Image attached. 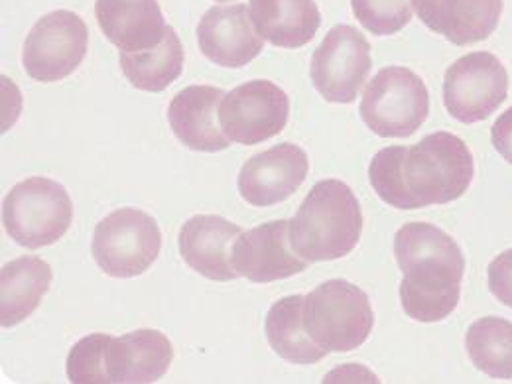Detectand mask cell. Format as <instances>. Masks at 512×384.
<instances>
[{
    "mask_svg": "<svg viewBox=\"0 0 512 384\" xmlns=\"http://www.w3.org/2000/svg\"><path fill=\"white\" fill-rule=\"evenodd\" d=\"M113 337L109 333H91L79 339L67 355V379L73 384H109L107 353Z\"/></svg>",
    "mask_w": 512,
    "mask_h": 384,
    "instance_id": "d4e9b609",
    "label": "cell"
},
{
    "mask_svg": "<svg viewBox=\"0 0 512 384\" xmlns=\"http://www.w3.org/2000/svg\"><path fill=\"white\" fill-rule=\"evenodd\" d=\"M52 268L40 256H20L0 272V323L14 327L30 318L52 286Z\"/></svg>",
    "mask_w": 512,
    "mask_h": 384,
    "instance_id": "44dd1931",
    "label": "cell"
},
{
    "mask_svg": "<svg viewBox=\"0 0 512 384\" xmlns=\"http://www.w3.org/2000/svg\"><path fill=\"white\" fill-rule=\"evenodd\" d=\"M225 93L211 85H192L176 93L168 107V123L176 138L195 152H221L231 146L219 119Z\"/></svg>",
    "mask_w": 512,
    "mask_h": 384,
    "instance_id": "2e32d148",
    "label": "cell"
},
{
    "mask_svg": "<svg viewBox=\"0 0 512 384\" xmlns=\"http://www.w3.org/2000/svg\"><path fill=\"white\" fill-rule=\"evenodd\" d=\"M304 300L306 296H288L278 300L266 316L264 331L270 347L284 361L294 365H314L327 355L318 343L312 341L304 327Z\"/></svg>",
    "mask_w": 512,
    "mask_h": 384,
    "instance_id": "7402d4cb",
    "label": "cell"
},
{
    "mask_svg": "<svg viewBox=\"0 0 512 384\" xmlns=\"http://www.w3.org/2000/svg\"><path fill=\"white\" fill-rule=\"evenodd\" d=\"M471 363L493 379H512V323L503 318H481L465 335Z\"/></svg>",
    "mask_w": 512,
    "mask_h": 384,
    "instance_id": "cb8c5ba5",
    "label": "cell"
},
{
    "mask_svg": "<svg viewBox=\"0 0 512 384\" xmlns=\"http://www.w3.org/2000/svg\"><path fill=\"white\" fill-rule=\"evenodd\" d=\"M95 18L107 40L121 52L156 48L168 30L158 0H97Z\"/></svg>",
    "mask_w": 512,
    "mask_h": 384,
    "instance_id": "ac0fdd59",
    "label": "cell"
},
{
    "mask_svg": "<svg viewBox=\"0 0 512 384\" xmlns=\"http://www.w3.org/2000/svg\"><path fill=\"white\" fill-rule=\"evenodd\" d=\"M197 44L209 62L231 69L251 64L264 50L245 4L209 8L197 24Z\"/></svg>",
    "mask_w": 512,
    "mask_h": 384,
    "instance_id": "5bb4252c",
    "label": "cell"
},
{
    "mask_svg": "<svg viewBox=\"0 0 512 384\" xmlns=\"http://www.w3.org/2000/svg\"><path fill=\"white\" fill-rule=\"evenodd\" d=\"M363 233V211L353 190L339 180L318 182L290 221V241L308 262L349 255Z\"/></svg>",
    "mask_w": 512,
    "mask_h": 384,
    "instance_id": "3957f363",
    "label": "cell"
},
{
    "mask_svg": "<svg viewBox=\"0 0 512 384\" xmlns=\"http://www.w3.org/2000/svg\"><path fill=\"white\" fill-rule=\"evenodd\" d=\"M8 237L26 247L42 249L58 243L73 221V203L64 186L34 176L16 184L2 203Z\"/></svg>",
    "mask_w": 512,
    "mask_h": 384,
    "instance_id": "5b68a950",
    "label": "cell"
},
{
    "mask_svg": "<svg viewBox=\"0 0 512 384\" xmlns=\"http://www.w3.org/2000/svg\"><path fill=\"white\" fill-rule=\"evenodd\" d=\"M174 361L170 339L156 329H136L113 337L107 353L111 383H158Z\"/></svg>",
    "mask_w": 512,
    "mask_h": 384,
    "instance_id": "d6986e66",
    "label": "cell"
},
{
    "mask_svg": "<svg viewBox=\"0 0 512 384\" xmlns=\"http://www.w3.org/2000/svg\"><path fill=\"white\" fill-rule=\"evenodd\" d=\"M359 113L377 136L408 138L428 119L430 93L414 71L390 65L367 85Z\"/></svg>",
    "mask_w": 512,
    "mask_h": 384,
    "instance_id": "8992f818",
    "label": "cell"
},
{
    "mask_svg": "<svg viewBox=\"0 0 512 384\" xmlns=\"http://www.w3.org/2000/svg\"><path fill=\"white\" fill-rule=\"evenodd\" d=\"M304 327L327 353L359 349L371 335L375 314L369 296L347 280H327L304 300Z\"/></svg>",
    "mask_w": 512,
    "mask_h": 384,
    "instance_id": "277c9868",
    "label": "cell"
},
{
    "mask_svg": "<svg viewBox=\"0 0 512 384\" xmlns=\"http://www.w3.org/2000/svg\"><path fill=\"white\" fill-rule=\"evenodd\" d=\"M233 266L239 276L256 284H270L296 276L308 268L292 247L290 221L278 219L241 233L233 245Z\"/></svg>",
    "mask_w": 512,
    "mask_h": 384,
    "instance_id": "7c38bea8",
    "label": "cell"
},
{
    "mask_svg": "<svg viewBox=\"0 0 512 384\" xmlns=\"http://www.w3.org/2000/svg\"><path fill=\"white\" fill-rule=\"evenodd\" d=\"M162 251V233L148 213L121 207L97 223L91 253L97 266L113 278L144 274Z\"/></svg>",
    "mask_w": 512,
    "mask_h": 384,
    "instance_id": "52a82bcc",
    "label": "cell"
},
{
    "mask_svg": "<svg viewBox=\"0 0 512 384\" xmlns=\"http://www.w3.org/2000/svg\"><path fill=\"white\" fill-rule=\"evenodd\" d=\"M256 32L276 48H304L320 30L321 14L314 0H251Z\"/></svg>",
    "mask_w": 512,
    "mask_h": 384,
    "instance_id": "ffe728a7",
    "label": "cell"
},
{
    "mask_svg": "<svg viewBox=\"0 0 512 384\" xmlns=\"http://www.w3.org/2000/svg\"><path fill=\"white\" fill-rule=\"evenodd\" d=\"M373 67L371 44L349 24L331 28L312 58L310 77L329 103L349 105L359 95Z\"/></svg>",
    "mask_w": 512,
    "mask_h": 384,
    "instance_id": "30bf717a",
    "label": "cell"
},
{
    "mask_svg": "<svg viewBox=\"0 0 512 384\" xmlns=\"http://www.w3.org/2000/svg\"><path fill=\"white\" fill-rule=\"evenodd\" d=\"M491 140L495 150L512 164V107L507 109L491 130Z\"/></svg>",
    "mask_w": 512,
    "mask_h": 384,
    "instance_id": "83f0119b",
    "label": "cell"
},
{
    "mask_svg": "<svg viewBox=\"0 0 512 384\" xmlns=\"http://www.w3.org/2000/svg\"><path fill=\"white\" fill-rule=\"evenodd\" d=\"M121 69L128 83L140 91L160 93L168 89L184 71L186 52L172 26L164 40L144 52H121Z\"/></svg>",
    "mask_w": 512,
    "mask_h": 384,
    "instance_id": "603a6c76",
    "label": "cell"
},
{
    "mask_svg": "<svg viewBox=\"0 0 512 384\" xmlns=\"http://www.w3.org/2000/svg\"><path fill=\"white\" fill-rule=\"evenodd\" d=\"M509 95V73L489 52H473L449 65L444 103L449 115L465 125L489 119Z\"/></svg>",
    "mask_w": 512,
    "mask_h": 384,
    "instance_id": "9c48e42d",
    "label": "cell"
},
{
    "mask_svg": "<svg viewBox=\"0 0 512 384\" xmlns=\"http://www.w3.org/2000/svg\"><path fill=\"white\" fill-rule=\"evenodd\" d=\"M87 48L89 30L83 18L71 10H54L28 32L22 64L34 81L56 83L81 65Z\"/></svg>",
    "mask_w": 512,
    "mask_h": 384,
    "instance_id": "ba28073f",
    "label": "cell"
},
{
    "mask_svg": "<svg viewBox=\"0 0 512 384\" xmlns=\"http://www.w3.org/2000/svg\"><path fill=\"white\" fill-rule=\"evenodd\" d=\"M308 154L298 144H276L255 154L239 174V193L255 207H270L290 199L306 182Z\"/></svg>",
    "mask_w": 512,
    "mask_h": 384,
    "instance_id": "4fadbf2b",
    "label": "cell"
},
{
    "mask_svg": "<svg viewBox=\"0 0 512 384\" xmlns=\"http://www.w3.org/2000/svg\"><path fill=\"white\" fill-rule=\"evenodd\" d=\"M418 18L455 46L487 40L499 26L503 0H412Z\"/></svg>",
    "mask_w": 512,
    "mask_h": 384,
    "instance_id": "e0dca14e",
    "label": "cell"
},
{
    "mask_svg": "<svg viewBox=\"0 0 512 384\" xmlns=\"http://www.w3.org/2000/svg\"><path fill=\"white\" fill-rule=\"evenodd\" d=\"M394 256L404 274L400 302L408 318L446 320L459 304L465 258L446 231L432 223H406L394 235Z\"/></svg>",
    "mask_w": 512,
    "mask_h": 384,
    "instance_id": "7a4b0ae2",
    "label": "cell"
},
{
    "mask_svg": "<svg viewBox=\"0 0 512 384\" xmlns=\"http://www.w3.org/2000/svg\"><path fill=\"white\" fill-rule=\"evenodd\" d=\"M241 233V227L225 217L195 215L180 231V255L192 270L209 280H237L239 272L231 255Z\"/></svg>",
    "mask_w": 512,
    "mask_h": 384,
    "instance_id": "9a60e30c",
    "label": "cell"
},
{
    "mask_svg": "<svg viewBox=\"0 0 512 384\" xmlns=\"http://www.w3.org/2000/svg\"><path fill=\"white\" fill-rule=\"evenodd\" d=\"M288 95L268 79L247 81L225 93L219 123L233 142L255 146L280 134L288 125Z\"/></svg>",
    "mask_w": 512,
    "mask_h": 384,
    "instance_id": "8fae6325",
    "label": "cell"
},
{
    "mask_svg": "<svg viewBox=\"0 0 512 384\" xmlns=\"http://www.w3.org/2000/svg\"><path fill=\"white\" fill-rule=\"evenodd\" d=\"M215 2H229V0H215Z\"/></svg>",
    "mask_w": 512,
    "mask_h": 384,
    "instance_id": "f1b7e54d",
    "label": "cell"
},
{
    "mask_svg": "<svg viewBox=\"0 0 512 384\" xmlns=\"http://www.w3.org/2000/svg\"><path fill=\"white\" fill-rule=\"evenodd\" d=\"M355 18L375 36H392L412 20V0H351Z\"/></svg>",
    "mask_w": 512,
    "mask_h": 384,
    "instance_id": "484cf974",
    "label": "cell"
},
{
    "mask_svg": "<svg viewBox=\"0 0 512 384\" xmlns=\"http://www.w3.org/2000/svg\"><path fill=\"white\" fill-rule=\"evenodd\" d=\"M489 290L499 302L512 308V249L489 264Z\"/></svg>",
    "mask_w": 512,
    "mask_h": 384,
    "instance_id": "4316f807",
    "label": "cell"
},
{
    "mask_svg": "<svg viewBox=\"0 0 512 384\" xmlns=\"http://www.w3.org/2000/svg\"><path fill=\"white\" fill-rule=\"evenodd\" d=\"M475 162L469 146L451 132H434L414 146H388L369 166L373 190L396 209L446 205L469 190Z\"/></svg>",
    "mask_w": 512,
    "mask_h": 384,
    "instance_id": "6da1fadb",
    "label": "cell"
}]
</instances>
